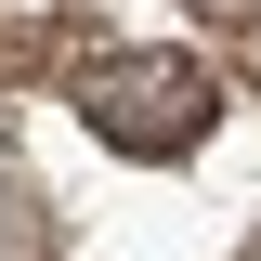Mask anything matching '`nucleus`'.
Returning a JSON list of instances; mask_svg holds the SVG:
<instances>
[{
  "label": "nucleus",
  "instance_id": "nucleus-1",
  "mask_svg": "<svg viewBox=\"0 0 261 261\" xmlns=\"http://www.w3.org/2000/svg\"><path fill=\"white\" fill-rule=\"evenodd\" d=\"M79 130H92L105 157L170 170V157H196V144L222 130V79L196 53H105L92 79H79Z\"/></svg>",
  "mask_w": 261,
  "mask_h": 261
},
{
  "label": "nucleus",
  "instance_id": "nucleus-2",
  "mask_svg": "<svg viewBox=\"0 0 261 261\" xmlns=\"http://www.w3.org/2000/svg\"><path fill=\"white\" fill-rule=\"evenodd\" d=\"M196 27H222V39H261V0H196Z\"/></svg>",
  "mask_w": 261,
  "mask_h": 261
},
{
  "label": "nucleus",
  "instance_id": "nucleus-3",
  "mask_svg": "<svg viewBox=\"0 0 261 261\" xmlns=\"http://www.w3.org/2000/svg\"><path fill=\"white\" fill-rule=\"evenodd\" d=\"M248 261H261V248H248Z\"/></svg>",
  "mask_w": 261,
  "mask_h": 261
}]
</instances>
